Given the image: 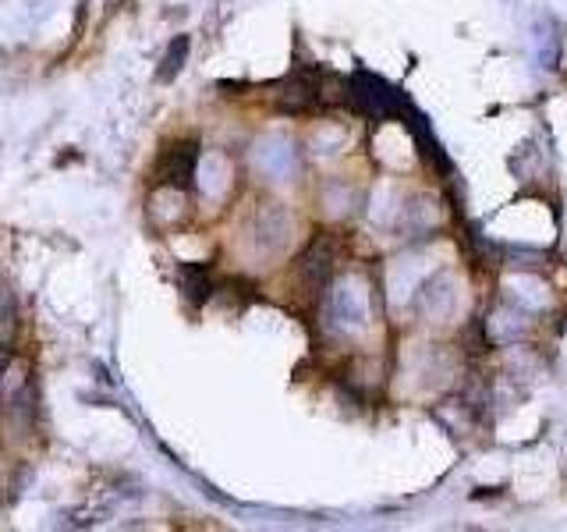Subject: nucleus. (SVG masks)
Segmentation results:
<instances>
[{"instance_id": "nucleus-1", "label": "nucleus", "mask_w": 567, "mask_h": 532, "mask_svg": "<svg viewBox=\"0 0 567 532\" xmlns=\"http://www.w3.org/2000/svg\"><path fill=\"white\" fill-rule=\"evenodd\" d=\"M195 167V146H174L167 156V171H164V182L171 185H188Z\"/></svg>"}]
</instances>
